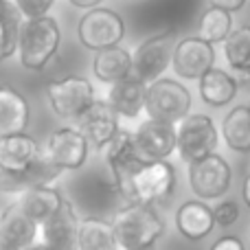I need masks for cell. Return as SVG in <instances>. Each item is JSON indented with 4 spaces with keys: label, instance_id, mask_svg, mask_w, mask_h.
<instances>
[{
    "label": "cell",
    "instance_id": "obj_21",
    "mask_svg": "<svg viewBox=\"0 0 250 250\" xmlns=\"http://www.w3.org/2000/svg\"><path fill=\"white\" fill-rule=\"evenodd\" d=\"M29 125V104L11 86H0V136L20 134Z\"/></svg>",
    "mask_w": 250,
    "mask_h": 250
},
{
    "label": "cell",
    "instance_id": "obj_5",
    "mask_svg": "<svg viewBox=\"0 0 250 250\" xmlns=\"http://www.w3.org/2000/svg\"><path fill=\"white\" fill-rule=\"evenodd\" d=\"M79 42L90 51H104L110 46H119L125 35V22L112 9L95 7L88 9L77 24Z\"/></svg>",
    "mask_w": 250,
    "mask_h": 250
},
{
    "label": "cell",
    "instance_id": "obj_25",
    "mask_svg": "<svg viewBox=\"0 0 250 250\" xmlns=\"http://www.w3.org/2000/svg\"><path fill=\"white\" fill-rule=\"evenodd\" d=\"M224 55L230 68L235 70V79L250 83V26H239L230 31L224 40Z\"/></svg>",
    "mask_w": 250,
    "mask_h": 250
},
{
    "label": "cell",
    "instance_id": "obj_12",
    "mask_svg": "<svg viewBox=\"0 0 250 250\" xmlns=\"http://www.w3.org/2000/svg\"><path fill=\"white\" fill-rule=\"evenodd\" d=\"M105 163H108L110 176H112L114 189L127 200V187H129V176L136 169L138 163H143L138 158L136 145H134L132 132L119 129L114 134V138L105 145Z\"/></svg>",
    "mask_w": 250,
    "mask_h": 250
},
{
    "label": "cell",
    "instance_id": "obj_34",
    "mask_svg": "<svg viewBox=\"0 0 250 250\" xmlns=\"http://www.w3.org/2000/svg\"><path fill=\"white\" fill-rule=\"evenodd\" d=\"M242 195H244V202L250 207V173L246 176V180H244V187H242Z\"/></svg>",
    "mask_w": 250,
    "mask_h": 250
},
{
    "label": "cell",
    "instance_id": "obj_31",
    "mask_svg": "<svg viewBox=\"0 0 250 250\" xmlns=\"http://www.w3.org/2000/svg\"><path fill=\"white\" fill-rule=\"evenodd\" d=\"M208 250H246V246H244L242 237H235V235H224V237L215 239V242H213V246Z\"/></svg>",
    "mask_w": 250,
    "mask_h": 250
},
{
    "label": "cell",
    "instance_id": "obj_30",
    "mask_svg": "<svg viewBox=\"0 0 250 250\" xmlns=\"http://www.w3.org/2000/svg\"><path fill=\"white\" fill-rule=\"evenodd\" d=\"M213 220L220 226H233L239 220V207L233 200H222L215 208H213Z\"/></svg>",
    "mask_w": 250,
    "mask_h": 250
},
{
    "label": "cell",
    "instance_id": "obj_18",
    "mask_svg": "<svg viewBox=\"0 0 250 250\" xmlns=\"http://www.w3.org/2000/svg\"><path fill=\"white\" fill-rule=\"evenodd\" d=\"M62 202H64V195L55 187H48V185L26 187V189L20 191V195L16 200V204L22 208V213L26 217H31L38 226L42 222H46L62 207Z\"/></svg>",
    "mask_w": 250,
    "mask_h": 250
},
{
    "label": "cell",
    "instance_id": "obj_16",
    "mask_svg": "<svg viewBox=\"0 0 250 250\" xmlns=\"http://www.w3.org/2000/svg\"><path fill=\"white\" fill-rule=\"evenodd\" d=\"M77 213H75L73 204L64 200L62 207L46 222L40 224L42 244L53 250H77Z\"/></svg>",
    "mask_w": 250,
    "mask_h": 250
},
{
    "label": "cell",
    "instance_id": "obj_8",
    "mask_svg": "<svg viewBox=\"0 0 250 250\" xmlns=\"http://www.w3.org/2000/svg\"><path fill=\"white\" fill-rule=\"evenodd\" d=\"M46 97L53 112L60 119H79L97 99L95 88L86 77L55 79L46 86Z\"/></svg>",
    "mask_w": 250,
    "mask_h": 250
},
{
    "label": "cell",
    "instance_id": "obj_35",
    "mask_svg": "<svg viewBox=\"0 0 250 250\" xmlns=\"http://www.w3.org/2000/svg\"><path fill=\"white\" fill-rule=\"evenodd\" d=\"M9 9H11V2H9V0H0V18H2Z\"/></svg>",
    "mask_w": 250,
    "mask_h": 250
},
{
    "label": "cell",
    "instance_id": "obj_32",
    "mask_svg": "<svg viewBox=\"0 0 250 250\" xmlns=\"http://www.w3.org/2000/svg\"><path fill=\"white\" fill-rule=\"evenodd\" d=\"M211 7L215 9H224V11L233 13V11H239V9H244V4H246V0H207Z\"/></svg>",
    "mask_w": 250,
    "mask_h": 250
},
{
    "label": "cell",
    "instance_id": "obj_27",
    "mask_svg": "<svg viewBox=\"0 0 250 250\" xmlns=\"http://www.w3.org/2000/svg\"><path fill=\"white\" fill-rule=\"evenodd\" d=\"M230 31H233V18H230V13L224 11V9L208 7L207 11L202 13V18H200L198 38L208 44L224 42Z\"/></svg>",
    "mask_w": 250,
    "mask_h": 250
},
{
    "label": "cell",
    "instance_id": "obj_7",
    "mask_svg": "<svg viewBox=\"0 0 250 250\" xmlns=\"http://www.w3.org/2000/svg\"><path fill=\"white\" fill-rule=\"evenodd\" d=\"M173 46H176V35L171 31H163L147 38L132 55V75L145 83L160 79L165 70L171 66Z\"/></svg>",
    "mask_w": 250,
    "mask_h": 250
},
{
    "label": "cell",
    "instance_id": "obj_19",
    "mask_svg": "<svg viewBox=\"0 0 250 250\" xmlns=\"http://www.w3.org/2000/svg\"><path fill=\"white\" fill-rule=\"evenodd\" d=\"M147 83L134 75H127L121 82L112 83L108 92V104L119 117L136 119L145 108Z\"/></svg>",
    "mask_w": 250,
    "mask_h": 250
},
{
    "label": "cell",
    "instance_id": "obj_15",
    "mask_svg": "<svg viewBox=\"0 0 250 250\" xmlns=\"http://www.w3.org/2000/svg\"><path fill=\"white\" fill-rule=\"evenodd\" d=\"M77 121V129L82 132V136L95 147H105L119 132V114L104 99L92 101Z\"/></svg>",
    "mask_w": 250,
    "mask_h": 250
},
{
    "label": "cell",
    "instance_id": "obj_13",
    "mask_svg": "<svg viewBox=\"0 0 250 250\" xmlns=\"http://www.w3.org/2000/svg\"><path fill=\"white\" fill-rule=\"evenodd\" d=\"M40 158V145L26 132L0 136V171L4 176L20 180L33 163Z\"/></svg>",
    "mask_w": 250,
    "mask_h": 250
},
{
    "label": "cell",
    "instance_id": "obj_1",
    "mask_svg": "<svg viewBox=\"0 0 250 250\" xmlns=\"http://www.w3.org/2000/svg\"><path fill=\"white\" fill-rule=\"evenodd\" d=\"M110 224L114 229L119 248L123 250H154L156 242L165 233L163 220L149 204L141 202H127L123 208H119Z\"/></svg>",
    "mask_w": 250,
    "mask_h": 250
},
{
    "label": "cell",
    "instance_id": "obj_3",
    "mask_svg": "<svg viewBox=\"0 0 250 250\" xmlns=\"http://www.w3.org/2000/svg\"><path fill=\"white\" fill-rule=\"evenodd\" d=\"M176 187V169L167 160H143L129 176L127 200L141 204H154L169 198Z\"/></svg>",
    "mask_w": 250,
    "mask_h": 250
},
{
    "label": "cell",
    "instance_id": "obj_20",
    "mask_svg": "<svg viewBox=\"0 0 250 250\" xmlns=\"http://www.w3.org/2000/svg\"><path fill=\"white\" fill-rule=\"evenodd\" d=\"M176 226H178L182 237L191 239V242L204 239L213 229H215L213 208L208 207L204 200H189V202H182L176 211Z\"/></svg>",
    "mask_w": 250,
    "mask_h": 250
},
{
    "label": "cell",
    "instance_id": "obj_26",
    "mask_svg": "<svg viewBox=\"0 0 250 250\" xmlns=\"http://www.w3.org/2000/svg\"><path fill=\"white\" fill-rule=\"evenodd\" d=\"M222 138L233 151H250V110L248 105L233 108L222 121Z\"/></svg>",
    "mask_w": 250,
    "mask_h": 250
},
{
    "label": "cell",
    "instance_id": "obj_24",
    "mask_svg": "<svg viewBox=\"0 0 250 250\" xmlns=\"http://www.w3.org/2000/svg\"><path fill=\"white\" fill-rule=\"evenodd\" d=\"M77 250H119L112 224L108 220H101V217L79 220Z\"/></svg>",
    "mask_w": 250,
    "mask_h": 250
},
{
    "label": "cell",
    "instance_id": "obj_29",
    "mask_svg": "<svg viewBox=\"0 0 250 250\" xmlns=\"http://www.w3.org/2000/svg\"><path fill=\"white\" fill-rule=\"evenodd\" d=\"M55 0H13V7L24 20H33V18L48 16L53 9Z\"/></svg>",
    "mask_w": 250,
    "mask_h": 250
},
{
    "label": "cell",
    "instance_id": "obj_28",
    "mask_svg": "<svg viewBox=\"0 0 250 250\" xmlns=\"http://www.w3.org/2000/svg\"><path fill=\"white\" fill-rule=\"evenodd\" d=\"M18 31H20V13L16 11V7L11 2V9L0 18V62L16 55Z\"/></svg>",
    "mask_w": 250,
    "mask_h": 250
},
{
    "label": "cell",
    "instance_id": "obj_14",
    "mask_svg": "<svg viewBox=\"0 0 250 250\" xmlns=\"http://www.w3.org/2000/svg\"><path fill=\"white\" fill-rule=\"evenodd\" d=\"M141 160H167L176 149V127L156 119H147L132 134Z\"/></svg>",
    "mask_w": 250,
    "mask_h": 250
},
{
    "label": "cell",
    "instance_id": "obj_11",
    "mask_svg": "<svg viewBox=\"0 0 250 250\" xmlns=\"http://www.w3.org/2000/svg\"><path fill=\"white\" fill-rule=\"evenodd\" d=\"M215 62L213 44L195 38H182L176 42L171 53V66L178 77L182 79H200Z\"/></svg>",
    "mask_w": 250,
    "mask_h": 250
},
{
    "label": "cell",
    "instance_id": "obj_37",
    "mask_svg": "<svg viewBox=\"0 0 250 250\" xmlns=\"http://www.w3.org/2000/svg\"><path fill=\"white\" fill-rule=\"evenodd\" d=\"M0 250H11V248L7 246V244H4V239H2V237H0Z\"/></svg>",
    "mask_w": 250,
    "mask_h": 250
},
{
    "label": "cell",
    "instance_id": "obj_33",
    "mask_svg": "<svg viewBox=\"0 0 250 250\" xmlns=\"http://www.w3.org/2000/svg\"><path fill=\"white\" fill-rule=\"evenodd\" d=\"M70 4H73V7H77V9H95V7H99L101 2H104V0H68Z\"/></svg>",
    "mask_w": 250,
    "mask_h": 250
},
{
    "label": "cell",
    "instance_id": "obj_2",
    "mask_svg": "<svg viewBox=\"0 0 250 250\" xmlns=\"http://www.w3.org/2000/svg\"><path fill=\"white\" fill-rule=\"evenodd\" d=\"M60 24L55 18L42 16L20 22L18 31V55L26 70H42L60 48Z\"/></svg>",
    "mask_w": 250,
    "mask_h": 250
},
{
    "label": "cell",
    "instance_id": "obj_4",
    "mask_svg": "<svg viewBox=\"0 0 250 250\" xmlns=\"http://www.w3.org/2000/svg\"><path fill=\"white\" fill-rule=\"evenodd\" d=\"M149 119L163 123H180L191 110V92L176 79H156L147 83L145 108Z\"/></svg>",
    "mask_w": 250,
    "mask_h": 250
},
{
    "label": "cell",
    "instance_id": "obj_6",
    "mask_svg": "<svg viewBox=\"0 0 250 250\" xmlns=\"http://www.w3.org/2000/svg\"><path fill=\"white\" fill-rule=\"evenodd\" d=\"M217 127L207 114H187L176 129V147L187 163L213 154L217 147Z\"/></svg>",
    "mask_w": 250,
    "mask_h": 250
},
{
    "label": "cell",
    "instance_id": "obj_38",
    "mask_svg": "<svg viewBox=\"0 0 250 250\" xmlns=\"http://www.w3.org/2000/svg\"><path fill=\"white\" fill-rule=\"evenodd\" d=\"M248 110H250V105H248Z\"/></svg>",
    "mask_w": 250,
    "mask_h": 250
},
{
    "label": "cell",
    "instance_id": "obj_36",
    "mask_svg": "<svg viewBox=\"0 0 250 250\" xmlns=\"http://www.w3.org/2000/svg\"><path fill=\"white\" fill-rule=\"evenodd\" d=\"M26 250H53V248L44 246V244H42V242H40V244H33V246H29V248H26Z\"/></svg>",
    "mask_w": 250,
    "mask_h": 250
},
{
    "label": "cell",
    "instance_id": "obj_9",
    "mask_svg": "<svg viewBox=\"0 0 250 250\" xmlns=\"http://www.w3.org/2000/svg\"><path fill=\"white\" fill-rule=\"evenodd\" d=\"M40 156L57 171L83 167L88 158V141L75 127H60L46 138Z\"/></svg>",
    "mask_w": 250,
    "mask_h": 250
},
{
    "label": "cell",
    "instance_id": "obj_23",
    "mask_svg": "<svg viewBox=\"0 0 250 250\" xmlns=\"http://www.w3.org/2000/svg\"><path fill=\"white\" fill-rule=\"evenodd\" d=\"M92 73L104 83H117L132 75V55L123 46H110L104 51H97L92 62Z\"/></svg>",
    "mask_w": 250,
    "mask_h": 250
},
{
    "label": "cell",
    "instance_id": "obj_22",
    "mask_svg": "<svg viewBox=\"0 0 250 250\" xmlns=\"http://www.w3.org/2000/svg\"><path fill=\"white\" fill-rule=\"evenodd\" d=\"M200 83V97H202L204 104L213 105V108H222V105H229L230 101L237 95V79L230 73L222 68H208L202 77L198 79Z\"/></svg>",
    "mask_w": 250,
    "mask_h": 250
},
{
    "label": "cell",
    "instance_id": "obj_17",
    "mask_svg": "<svg viewBox=\"0 0 250 250\" xmlns=\"http://www.w3.org/2000/svg\"><path fill=\"white\" fill-rule=\"evenodd\" d=\"M40 226L22 213L16 202L9 204L0 215V237L11 250H26L38 239Z\"/></svg>",
    "mask_w": 250,
    "mask_h": 250
},
{
    "label": "cell",
    "instance_id": "obj_10",
    "mask_svg": "<svg viewBox=\"0 0 250 250\" xmlns=\"http://www.w3.org/2000/svg\"><path fill=\"white\" fill-rule=\"evenodd\" d=\"M230 178H233L230 165L226 163L224 156L215 151L189 163V185L200 200H215L224 195L230 187Z\"/></svg>",
    "mask_w": 250,
    "mask_h": 250
}]
</instances>
